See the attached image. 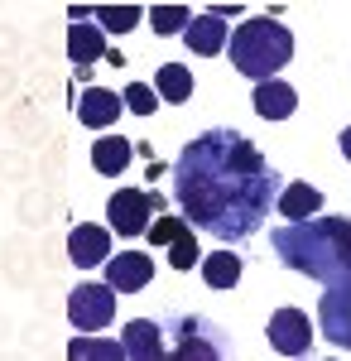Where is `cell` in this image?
<instances>
[{
	"label": "cell",
	"instance_id": "obj_1",
	"mask_svg": "<svg viewBox=\"0 0 351 361\" xmlns=\"http://www.w3.org/2000/svg\"><path fill=\"white\" fill-rule=\"evenodd\" d=\"M279 169L236 126L192 135L173 164V197L183 217L216 241H250L279 197Z\"/></svg>",
	"mask_w": 351,
	"mask_h": 361
},
{
	"label": "cell",
	"instance_id": "obj_2",
	"mask_svg": "<svg viewBox=\"0 0 351 361\" xmlns=\"http://www.w3.org/2000/svg\"><path fill=\"white\" fill-rule=\"evenodd\" d=\"M270 246L289 270L318 279V284H332V279L351 275V217L284 222V226H274Z\"/></svg>",
	"mask_w": 351,
	"mask_h": 361
},
{
	"label": "cell",
	"instance_id": "obj_3",
	"mask_svg": "<svg viewBox=\"0 0 351 361\" xmlns=\"http://www.w3.org/2000/svg\"><path fill=\"white\" fill-rule=\"evenodd\" d=\"M226 54H231V68L241 78L270 82V78H279V68H289V58H294V34L274 15H255V20H241L231 29Z\"/></svg>",
	"mask_w": 351,
	"mask_h": 361
},
{
	"label": "cell",
	"instance_id": "obj_4",
	"mask_svg": "<svg viewBox=\"0 0 351 361\" xmlns=\"http://www.w3.org/2000/svg\"><path fill=\"white\" fill-rule=\"evenodd\" d=\"M164 337H173V342H168V357L173 361H221L226 357L221 328L207 323V318H197V313L168 318V323H164Z\"/></svg>",
	"mask_w": 351,
	"mask_h": 361
},
{
	"label": "cell",
	"instance_id": "obj_5",
	"mask_svg": "<svg viewBox=\"0 0 351 361\" xmlns=\"http://www.w3.org/2000/svg\"><path fill=\"white\" fill-rule=\"evenodd\" d=\"M154 212H164V197L154 188H121L106 202V222L121 236H144L149 222H154Z\"/></svg>",
	"mask_w": 351,
	"mask_h": 361
},
{
	"label": "cell",
	"instance_id": "obj_6",
	"mask_svg": "<svg viewBox=\"0 0 351 361\" xmlns=\"http://www.w3.org/2000/svg\"><path fill=\"white\" fill-rule=\"evenodd\" d=\"M111 318H116V289L106 279L101 284L82 279L78 289L68 294V323L78 333H101V328H111Z\"/></svg>",
	"mask_w": 351,
	"mask_h": 361
},
{
	"label": "cell",
	"instance_id": "obj_7",
	"mask_svg": "<svg viewBox=\"0 0 351 361\" xmlns=\"http://www.w3.org/2000/svg\"><path fill=\"white\" fill-rule=\"evenodd\" d=\"M318 328L337 352H351V275L327 284V294L318 299Z\"/></svg>",
	"mask_w": 351,
	"mask_h": 361
},
{
	"label": "cell",
	"instance_id": "obj_8",
	"mask_svg": "<svg viewBox=\"0 0 351 361\" xmlns=\"http://www.w3.org/2000/svg\"><path fill=\"white\" fill-rule=\"evenodd\" d=\"M265 337L279 357H308L313 352V318L303 308H274V318L265 323Z\"/></svg>",
	"mask_w": 351,
	"mask_h": 361
},
{
	"label": "cell",
	"instance_id": "obj_9",
	"mask_svg": "<svg viewBox=\"0 0 351 361\" xmlns=\"http://www.w3.org/2000/svg\"><path fill=\"white\" fill-rule=\"evenodd\" d=\"M144 236H149L154 246H168V265L183 270V275L202 260V255H197V231H192L183 217H164V212H159V222H149Z\"/></svg>",
	"mask_w": 351,
	"mask_h": 361
},
{
	"label": "cell",
	"instance_id": "obj_10",
	"mask_svg": "<svg viewBox=\"0 0 351 361\" xmlns=\"http://www.w3.org/2000/svg\"><path fill=\"white\" fill-rule=\"evenodd\" d=\"M149 279H154V260L144 250H121L106 260V284L116 294H140Z\"/></svg>",
	"mask_w": 351,
	"mask_h": 361
},
{
	"label": "cell",
	"instance_id": "obj_11",
	"mask_svg": "<svg viewBox=\"0 0 351 361\" xmlns=\"http://www.w3.org/2000/svg\"><path fill=\"white\" fill-rule=\"evenodd\" d=\"M68 260L78 270H92V265H106L111 260V226H92L82 222L68 231Z\"/></svg>",
	"mask_w": 351,
	"mask_h": 361
},
{
	"label": "cell",
	"instance_id": "obj_12",
	"mask_svg": "<svg viewBox=\"0 0 351 361\" xmlns=\"http://www.w3.org/2000/svg\"><path fill=\"white\" fill-rule=\"evenodd\" d=\"M121 347H125V357H130V361H159V357H168L164 323H154V318H130V323H125V337H121Z\"/></svg>",
	"mask_w": 351,
	"mask_h": 361
},
{
	"label": "cell",
	"instance_id": "obj_13",
	"mask_svg": "<svg viewBox=\"0 0 351 361\" xmlns=\"http://www.w3.org/2000/svg\"><path fill=\"white\" fill-rule=\"evenodd\" d=\"M121 92H111V87H82L78 97V121L82 126H92V130H106L121 121Z\"/></svg>",
	"mask_w": 351,
	"mask_h": 361
},
{
	"label": "cell",
	"instance_id": "obj_14",
	"mask_svg": "<svg viewBox=\"0 0 351 361\" xmlns=\"http://www.w3.org/2000/svg\"><path fill=\"white\" fill-rule=\"evenodd\" d=\"M255 116L260 121H289V116L298 111V92L289 82H279V78H270V82H255Z\"/></svg>",
	"mask_w": 351,
	"mask_h": 361
},
{
	"label": "cell",
	"instance_id": "obj_15",
	"mask_svg": "<svg viewBox=\"0 0 351 361\" xmlns=\"http://www.w3.org/2000/svg\"><path fill=\"white\" fill-rule=\"evenodd\" d=\"M130 159H135V140H125V135L92 140V169H97L101 178H121V173L130 169Z\"/></svg>",
	"mask_w": 351,
	"mask_h": 361
},
{
	"label": "cell",
	"instance_id": "obj_16",
	"mask_svg": "<svg viewBox=\"0 0 351 361\" xmlns=\"http://www.w3.org/2000/svg\"><path fill=\"white\" fill-rule=\"evenodd\" d=\"M226 39H231V29H226V20H216L212 10H207V15H192L188 29H183V44H188L192 54H202V58L221 54Z\"/></svg>",
	"mask_w": 351,
	"mask_h": 361
},
{
	"label": "cell",
	"instance_id": "obj_17",
	"mask_svg": "<svg viewBox=\"0 0 351 361\" xmlns=\"http://www.w3.org/2000/svg\"><path fill=\"white\" fill-rule=\"evenodd\" d=\"M68 58H73L78 73H92V63L106 58V34L97 25H73L68 29Z\"/></svg>",
	"mask_w": 351,
	"mask_h": 361
},
{
	"label": "cell",
	"instance_id": "obj_18",
	"mask_svg": "<svg viewBox=\"0 0 351 361\" xmlns=\"http://www.w3.org/2000/svg\"><path fill=\"white\" fill-rule=\"evenodd\" d=\"M274 202H279V212H284L289 222H303V217H318L323 193H318L313 183H298V178L289 183V178H284V188H279V197H274Z\"/></svg>",
	"mask_w": 351,
	"mask_h": 361
},
{
	"label": "cell",
	"instance_id": "obj_19",
	"mask_svg": "<svg viewBox=\"0 0 351 361\" xmlns=\"http://www.w3.org/2000/svg\"><path fill=\"white\" fill-rule=\"evenodd\" d=\"M149 87H154L159 102L178 106V102H188V97H192V68H183V63H159Z\"/></svg>",
	"mask_w": 351,
	"mask_h": 361
},
{
	"label": "cell",
	"instance_id": "obj_20",
	"mask_svg": "<svg viewBox=\"0 0 351 361\" xmlns=\"http://www.w3.org/2000/svg\"><path fill=\"white\" fill-rule=\"evenodd\" d=\"M197 265H202L207 289H236V284H241V255H236V250H212V255H202Z\"/></svg>",
	"mask_w": 351,
	"mask_h": 361
},
{
	"label": "cell",
	"instance_id": "obj_21",
	"mask_svg": "<svg viewBox=\"0 0 351 361\" xmlns=\"http://www.w3.org/2000/svg\"><path fill=\"white\" fill-rule=\"evenodd\" d=\"M92 20L101 25V34H125L140 25V5H92Z\"/></svg>",
	"mask_w": 351,
	"mask_h": 361
},
{
	"label": "cell",
	"instance_id": "obj_22",
	"mask_svg": "<svg viewBox=\"0 0 351 361\" xmlns=\"http://www.w3.org/2000/svg\"><path fill=\"white\" fill-rule=\"evenodd\" d=\"M68 357L73 361H116V357H125V347L121 342H97V337H73Z\"/></svg>",
	"mask_w": 351,
	"mask_h": 361
},
{
	"label": "cell",
	"instance_id": "obj_23",
	"mask_svg": "<svg viewBox=\"0 0 351 361\" xmlns=\"http://www.w3.org/2000/svg\"><path fill=\"white\" fill-rule=\"evenodd\" d=\"M188 20H192L188 5H154V10H149V29H154V34H183Z\"/></svg>",
	"mask_w": 351,
	"mask_h": 361
},
{
	"label": "cell",
	"instance_id": "obj_24",
	"mask_svg": "<svg viewBox=\"0 0 351 361\" xmlns=\"http://www.w3.org/2000/svg\"><path fill=\"white\" fill-rule=\"evenodd\" d=\"M121 102H125V111H135V116H154V111H159V97H154V87H149V82H130Z\"/></svg>",
	"mask_w": 351,
	"mask_h": 361
},
{
	"label": "cell",
	"instance_id": "obj_25",
	"mask_svg": "<svg viewBox=\"0 0 351 361\" xmlns=\"http://www.w3.org/2000/svg\"><path fill=\"white\" fill-rule=\"evenodd\" d=\"M337 145H342V154H347V159H351V126H347V130H342V140H337Z\"/></svg>",
	"mask_w": 351,
	"mask_h": 361
}]
</instances>
